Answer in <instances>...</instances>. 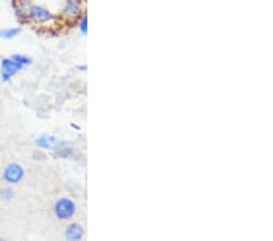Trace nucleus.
Returning a JSON list of instances; mask_svg holds the SVG:
<instances>
[{
  "label": "nucleus",
  "instance_id": "1",
  "mask_svg": "<svg viewBox=\"0 0 273 241\" xmlns=\"http://www.w3.org/2000/svg\"><path fill=\"white\" fill-rule=\"evenodd\" d=\"M77 206L70 197H61L56 201L54 207L55 216L60 220H68L76 214Z\"/></svg>",
  "mask_w": 273,
  "mask_h": 241
},
{
  "label": "nucleus",
  "instance_id": "2",
  "mask_svg": "<svg viewBox=\"0 0 273 241\" xmlns=\"http://www.w3.org/2000/svg\"><path fill=\"white\" fill-rule=\"evenodd\" d=\"M25 168L20 163H9L3 172V179L8 184H19L25 178Z\"/></svg>",
  "mask_w": 273,
  "mask_h": 241
},
{
  "label": "nucleus",
  "instance_id": "3",
  "mask_svg": "<svg viewBox=\"0 0 273 241\" xmlns=\"http://www.w3.org/2000/svg\"><path fill=\"white\" fill-rule=\"evenodd\" d=\"M22 68H24V66L20 65L19 62H16L11 57L10 59H4L2 61V79L4 82H10L13 77Z\"/></svg>",
  "mask_w": 273,
  "mask_h": 241
},
{
  "label": "nucleus",
  "instance_id": "4",
  "mask_svg": "<svg viewBox=\"0 0 273 241\" xmlns=\"http://www.w3.org/2000/svg\"><path fill=\"white\" fill-rule=\"evenodd\" d=\"M36 145L38 148L47 149V150H56V149L67 144H66V142H62V140L57 139L56 137L50 136V134H43L36 139Z\"/></svg>",
  "mask_w": 273,
  "mask_h": 241
},
{
  "label": "nucleus",
  "instance_id": "5",
  "mask_svg": "<svg viewBox=\"0 0 273 241\" xmlns=\"http://www.w3.org/2000/svg\"><path fill=\"white\" fill-rule=\"evenodd\" d=\"M62 14L68 19H78L83 14L82 0H66Z\"/></svg>",
  "mask_w": 273,
  "mask_h": 241
},
{
  "label": "nucleus",
  "instance_id": "6",
  "mask_svg": "<svg viewBox=\"0 0 273 241\" xmlns=\"http://www.w3.org/2000/svg\"><path fill=\"white\" fill-rule=\"evenodd\" d=\"M66 239L70 241H78L84 237V228L79 223H71L65 230Z\"/></svg>",
  "mask_w": 273,
  "mask_h": 241
},
{
  "label": "nucleus",
  "instance_id": "7",
  "mask_svg": "<svg viewBox=\"0 0 273 241\" xmlns=\"http://www.w3.org/2000/svg\"><path fill=\"white\" fill-rule=\"evenodd\" d=\"M21 28L20 27H13V28H4L0 30V38L3 39H13L21 33Z\"/></svg>",
  "mask_w": 273,
  "mask_h": 241
},
{
  "label": "nucleus",
  "instance_id": "8",
  "mask_svg": "<svg viewBox=\"0 0 273 241\" xmlns=\"http://www.w3.org/2000/svg\"><path fill=\"white\" fill-rule=\"evenodd\" d=\"M11 59L15 60L16 62H19L20 65H22L25 67V66H30L33 64V60L31 59V57L21 55V54H14L13 56H11Z\"/></svg>",
  "mask_w": 273,
  "mask_h": 241
},
{
  "label": "nucleus",
  "instance_id": "9",
  "mask_svg": "<svg viewBox=\"0 0 273 241\" xmlns=\"http://www.w3.org/2000/svg\"><path fill=\"white\" fill-rule=\"evenodd\" d=\"M56 155L59 157H63V159H67V157H71L72 155H73V150L70 148H67V145L61 146V148L56 149Z\"/></svg>",
  "mask_w": 273,
  "mask_h": 241
},
{
  "label": "nucleus",
  "instance_id": "10",
  "mask_svg": "<svg viewBox=\"0 0 273 241\" xmlns=\"http://www.w3.org/2000/svg\"><path fill=\"white\" fill-rule=\"evenodd\" d=\"M0 199L3 201H7V202L8 201H13L15 199V191L10 188L4 189V190L0 191Z\"/></svg>",
  "mask_w": 273,
  "mask_h": 241
},
{
  "label": "nucleus",
  "instance_id": "11",
  "mask_svg": "<svg viewBox=\"0 0 273 241\" xmlns=\"http://www.w3.org/2000/svg\"><path fill=\"white\" fill-rule=\"evenodd\" d=\"M79 30L82 34H86L88 33V16L86 15H82L79 21Z\"/></svg>",
  "mask_w": 273,
  "mask_h": 241
},
{
  "label": "nucleus",
  "instance_id": "12",
  "mask_svg": "<svg viewBox=\"0 0 273 241\" xmlns=\"http://www.w3.org/2000/svg\"><path fill=\"white\" fill-rule=\"evenodd\" d=\"M79 70H82V71H86V68H88V67H86V66H79Z\"/></svg>",
  "mask_w": 273,
  "mask_h": 241
},
{
  "label": "nucleus",
  "instance_id": "13",
  "mask_svg": "<svg viewBox=\"0 0 273 241\" xmlns=\"http://www.w3.org/2000/svg\"><path fill=\"white\" fill-rule=\"evenodd\" d=\"M0 240H4V239H3V237H2V236H0Z\"/></svg>",
  "mask_w": 273,
  "mask_h": 241
}]
</instances>
